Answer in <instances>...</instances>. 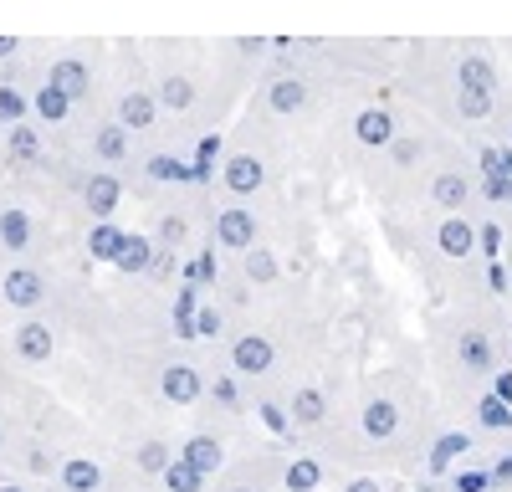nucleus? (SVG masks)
<instances>
[{
    "mask_svg": "<svg viewBox=\"0 0 512 492\" xmlns=\"http://www.w3.org/2000/svg\"><path fill=\"white\" fill-rule=\"evenodd\" d=\"M451 93H456V113L461 118H487L497 108V93H502L497 62L487 52H461L456 72H451Z\"/></svg>",
    "mask_w": 512,
    "mask_h": 492,
    "instance_id": "f257e3e1",
    "label": "nucleus"
},
{
    "mask_svg": "<svg viewBox=\"0 0 512 492\" xmlns=\"http://www.w3.org/2000/svg\"><path fill=\"white\" fill-rule=\"evenodd\" d=\"M359 436L374 451H395L405 441V405H400L395 390H384V385L364 390V400H359Z\"/></svg>",
    "mask_w": 512,
    "mask_h": 492,
    "instance_id": "f03ea898",
    "label": "nucleus"
},
{
    "mask_svg": "<svg viewBox=\"0 0 512 492\" xmlns=\"http://www.w3.org/2000/svg\"><path fill=\"white\" fill-rule=\"evenodd\" d=\"M451 364L461 369L466 380H492L497 375V344L482 323L466 318L456 334H451Z\"/></svg>",
    "mask_w": 512,
    "mask_h": 492,
    "instance_id": "7ed1b4c3",
    "label": "nucleus"
},
{
    "mask_svg": "<svg viewBox=\"0 0 512 492\" xmlns=\"http://www.w3.org/2000/svg\"><path fill=\"white\" fill-rule=\"evenodd\" d=\"M221 185H226L236 200L262 195V190L272 185V164H267V154H256V149H231L226 164H221Z\"/></svg>",
    "mask_w": 512,
    "mask_h": 492,
    "instance_id": "20e7f679",
    "label": "nucleus"
},
{
    "mask_svg": "<svg viewBox=\"0 0 512 492\" xmlns=\"http://www.w3.org/2000/svg\"><path fill=\"white\" fill-rule=\"evenodd\" d=\"M231 369L241 380H267L277 369V344L267 328H241V334L231 339Z\"/></svg>",
    "mask_w": 512,
    "mask_h": 492,
    "instance_id": "39448f33",
    "label": "nucleus"
},
{
    "mask_svg": "<svg viewBox=\"0 0 512 492\" xmlns=\"http://www.w3.org/2000/svg\"><path fill=\"white\" fill-rule=\"evenodd\" d=\"M436 211H466V205L477 200V175L466 170V164H441L431 170V185H425Z\"/></svg>",
    "mask_w": 512,
    "mask_h": 492,
    "instance_id": "423d86ee",
    "label": "nucleus"
},
{
    "mask_svg": "<svg viewBox=\"0 0 512 492\" xmlns=\"http://www.w3.org/2000/svg\"><path fill=\"white\" fill-rule=\"evenodd\" d=\"M313 103H318V88H313L308 77L287 72V77H272V82H267V108H272L277 118H308Z\"/></svg>",
    "mask_w": 512,
    "mask_h": 492,
    "instance_id": "0eeeda50",
    "label": "nucleus"
},
{
    "mask_svg": "<svg viewBox=\"0 0 512 492\" xmlns=\"http://www.w3.org/2000/svg\"><path fill=\"white\" fill-rule=\"evenodd\" d=\"M477 226H472V216L466 211H441V221H436V252L446 257V262H472L477 257Z\"/></svg>",
    "mask_w": 512,
    "mask_h": 492,
    "instance_id": "6e6552de",
    "label": "nucleus"
},
{
    "mask_svg": "<svg viewBox=\"0 0 512 492\" xmlns=\"http://www.w3.org/2000/svg\"><path fill=\"white\" fill-rule=\"evenodd\" d=\"M349 134H354V144H359L364 154H384V149L400 139V123H395L390 108H359L354 123H349Z\"/></svg>",
    "mask_w": 512,
    "mask_h": 492,
    "instance_id": "1a4fd4ad",
    "label": "nucleus"
},
{
    "mask_svg": "<svg viewBox=\"0 0 512 492\" xmlns=\"http://www.w3.org/2000/svg\"><path fill=\"white\" fill-rule=\"evenodd\" d=\"M205 390H210V385H205V375H200V364H190V359H169V364L159 369V395H164L169 405H195Z\"/></svg>",
    "mask_w": 512,
    "mask_h": 492,
    "instance_id": "9d476101",
    "label": "nucleus"
},
{
    "mask_svg": "<svg viewBox=\"0 0 512 492\" xmlns=\"http://www.w3.org/2000/svg\"><path fill=\"white\" fill-rule=\"evenodd\" d=\"M256 236H262L256 211H246V205H226V211H216V246H226V252H251Z\"/></svg>",
    "mask_w": 512,
    "mask_h": 492,
    "instance_id": "9b49d317",
    "label": "nucleus"
},
{
    "mask_svg": "<svg viewBox=\"0 0 512 492\" xmlns=\"http://www.w3.org/2000/svg\"><path fill=\"white\" fill-rule=\"evenodd\" d=\"M287 410H292V426H297V431H318V426H328V416H333V400H328L323 385H297V390L287 395Z\"/></svg>",
    "mask_w": 512,
    "mask_h": 492,
    "instance_id": "f8f14e48",
    "label": "nucleus"
},
{
    "mask_svg": "<svg viewBox=\"0 0 512 492\" xmlns=\"http://www.w3.org/2000/svg\"><path fill=\"white\" fill-rule=\"evenodd\" d=\"M477 190L487 205H512V170L502 164L497 149H482L477 154Z\"/></svg>",
    "mask_w": 512,
    "mask_h": 492,
    "instance_id": "ddd939ff",
    "label": "nucleus"
},
{
    "mask_svg": "<svg viewBox=\"0 0 512 492\" xmlns=\"http://www.w3.org/2000/svg\"><path fill=\"white\" fill-rule=\"evenodd\" d=\"M0 293H6V303H11V308L31 313V308L47 303V277L31 272V267H11V272H6V282H0Z\"/></svg>",
    "mask_w": 512,
    "mask_h": 492,
    "instance_id": "4468645a",
    "label": "nucleus"
},
{
    "mask_svg": "<svg viewBox=\"0 0 512 492\" xmlns=\"http://www.w3.org/2000/svg\"><path fill=\"white\" fill-rule=\"evenodd\" d=\"M11 344H16V354L26 364H47L57 354V334H52V323H41V318H26L16 334H11Z\"/></svg>",
    "mask_w": 512,
    "mask_h": 492,
    "instance_id": "2eb2a0df",
    "label": "nucleus"
},
{
    "mask_svg": "<svg viewBox=\"0 0 512 492\" xmlns=\"http://www.w3.org/2000/svg\"><path fill=\"white\" fill-rule=\"evenodd\" d=\"M180 457H185L190 467H200L205 477H216V472H226V441H221L216 431H195V436L180 446Z\"/></svg>",
    "mask_w": 512,
    "mask_h": 492,
    "instance_id": "dca6fc26",
    "label": "nucleus"
},
{
    "mask_svg": "<svg viewBox=\"0 0 512 492\" xmlns=\"http://www.w3.org/2000/svg\"><path fill=\"white\" fill-rule=\"evenodd\" d=\"M154 118H159V98H154V93L128 88V93L118 98V123H123L128 134H149V129H154Z\"/></svg>",
    "mask_w": 512,
    "mask_h": 492,
    "instance_id": "f3484780",
    "label": "nucleus"
},
{
    "mask_svg": "<svg viewBox=\"0 0 512 492\" xmlns=\"http://www.w3.org/2000/svg\"><path fill=\"white\" fill-rule=\"evenodd\" d=\"M466 451H472V431H441L436 441H431V457H425V472L431 477H446Z\"/></svg>",
    "mask_w": 512,
    "mask_h": 492,
    "instance_id": "a211bd4d",
    "label": "nucleus"
},
{
    "mask_svg": "<svg viewBox=\"0 0 512 492\" xmlns=\"http://www.w3.org/2000/svg\"><path fill=\"white\" fill-rule=\"evenodd\" d=\"M323 477H328V472H323V462L313 457V451H297V457L282 467V487H287V492H318Z\"/></svg>",
    "mask_w": 512,
    "mask_h": 492,
    "instance_id": "6ab92c4d",
    "label": "nucleus"
},
{
    "mask_svg": "<svg viewBox=\"0 0 512 492\" xmlns=\"http://www.w3.org/2000/svg\"><path fill=\"white\" fill-rule=\"evenodd\" d=\"M62 492H103V462L67 457L62 462Z\"/></svg>",
    "mask_w": 512,
    "mask_h": 492,
    "instance_id": "aec40b11",
    "label": "nucleus"
},
{
    "mask_svg": "<svg viewBox=\"0 0 512 492\" xmlns=\"http://www.w3.org/2000/svg\"><path fill=\"white\" fill-rule=\"evenodd\" d=\"M154 98H159V108H169V113H190V108H195V82H190L185 72H164L159 88H154Z\"/></svg>",
    "mask_w": 512,
    "mask_h": 492,
    "instance_id": "412c9836",
    "label": "nucleus"
},
{
    "mask_svg": "<svg viewBox=\"0 0 512 492\" xmlns=\"http://www.w3.org/2000/svg\"><path fill=\"white\" fill-rule=\"evenodd\" d=\"M472 416H477L482 431H512V400H502L497 390H487V395L472 400Z\"/></svg>",
    "mask_w": 512,
    "mask_h": 492,
    "instance_id": "4be33fe9",
    "label": "nucleus"
},
{
    "mask_svg": "<svg viewBox=\"0 0 512 492\" xmlns=\"http://www.w3.org/2000/svg\"><path fill=\"white\" fill-rule=\"evenodd\" d=\"M175 457H180V451L169 446L164 436H149V441H139V446H134V467H139L144 477H164V467L175 462Z\"/></svg>",
    "mask_w": 512,
    "mask_h": 492,
    "instance_id": "5701e85b",
    "label": "nucleus"
},
{
    "mask_svg": "<svg viewBox=\"0 0 512 492\" xmlns=\"http://www.w3.org/2000/svg\"><path fill=\"white\" fill-rule=\"evenodd\" d=\"M144 175H149L154 185H190V180H195V164H185V159H175V154H149V159H144Z\"/></svg>",
    "mask_w": 512,
    "mask_h": 492,
    "instance_id": "b1692460",
    "label": "nucleus"
},
{
    "mask_svg": "<svg viewBox=\"0 0 512 492\" xmlns=\"http://www.w3.org/2000/svg\"><path fill=\"white\" fill-rule=\"evenodd\" d=\"M47 82H57V88H62V93H67L72 103L93 93V77H88V67H82V62H72V57H67V62H57Z\"/></svg>",
    "mask_w": 512,
    "mask_h": 492,
    "instance_id": "393cba45",
    "label": "nucleus"
},
{
    "mask_svg": "<svg viewBox=\"0 0 512 492\" xmlns=\"http://www.w3.org/2000/svg\"><path fill=\"white\" fill-rule=\"evenodd\" d=\"M241 272H246V282H256V287H272V282L282 277V267H277V257L267 252V246H251V252H241Z\"/></svg>",
    "mask_w": 512,
    "mask_h": 492,
    "instance_id": "a878e982",
    "label": "nucleus"
},
{
    "mask_svg": "<svg viewBox=\"0 0 512 492\" xmlns=\"http://www.w3.org/2000/svg\"><path fill=\"white\" fill-rule=\"evenodd\" d=\"M26 241H31V216L6 205V211H0V246H6V252H26Z\"/></svg>",
    "mask_w": 512,
    "mask_h": 492,
    "instance_id": "bb28decb",
    "label": "nucleus"
},
{
    "mask_svg": "<svg viewBox=\"0 0 512 492\" xmlns=\"http://www.w3.org/2000/svg\"><path fill=\"white\" fill-rule=\"evenodd\" d=\"M123 272H154V246L149 236H123V252L113 257Z\"/></svg>",
    "mask_w": 512,
    "mask_h": 492,
    "instance_id": "cd10ccee",
    "label": "nucleus"
},
{
    "mask_svg": "<svg viewBox=\"0 0 512 492\" xmlns=\"http://www.w3.org/2000/svg\"><path fill=\"white\" fill-rule=\"evenodd\" d=\"M113 205H118V180H113V175H93V180H88V211H93L98 221H108Z\"/></svg>",
    "mask_w": 512,
    "mask_h": 492,
    "instance_id": "c85d7f7f",
    "label": "nucleus"
},
{
    "mask_svg": "<svg viewBox=\"0 0 512 492\" xmlns=\"http://www.w3.org/2000/svg\"><path fill=\"white\" fill-rule=\"evenodd\" d=\"M159 482H164L169 492H200V487H205V472H200V467H190L185 457H175V462L164 467V477H159Z\"/></svg>",
    "mask_w": 512,
    "mask_h": 492,
    "instance_id": "c756f323",
    "label": "nucleus"
},
{
    "mask_svg": "<svg viewBox=\"0 0 512 492\" xmlns=\"http://www.w3.org/2000/svg\"><path fill=\"white\" fill-rule=\"evenodd\" d=\"M88 252H93V257H103V262H113V257L123 252V231H118V226H108V221H98V226L88 231Z\"/></svg>",
    "mask_w": 512,
    "mask_h": 492,
    "instance_id": "7c9ffc66",
    "label": "nucleus"
},
{
    "mask_svg": "<svg viewBox=\"0 0 512 492\" xmlns=\"http://www.w3.org/2000/svg\"><path fill=\"white\" fill-rule=\"evenodd\" d=\"M256 416H262V426H267L272 436H297V426H292V410H287L282 400H262V405H256Z\"/></svg>",
    "mask_w": 512,
    "mask_h": 492,
    "instance_id": "2f4dec72",
    "label": "nucleus"
},
{
    "mask_svg": "<svg viewBox=\"0 0 512 492\" xmlns=\"http://www.w3.org/2000/svg\"><path fill=\"white\" fill-rule=\"evenodd\" d=\"M67 108H72V98L57 88V82H47V88L36 93V113L47 118V123H62V118H67Z\"/></svg>",
    "mask_w": 512,
    "mask_h": 492,
    "instance_id": "473e14b6",
    "label": "nucleus"
},
{
    "mask_svg": "<svg viewBox=\"0 0 512 492\" xmlns=\"http://www.w3.org/2000/svg\"><path fill=\"white\" fill-rule=\"evenodd\" d=\"M6 149H11V159L31 164V159L41 154V139H36V129H26V123H11V139H6Z\"/></svg>",
    "mask_w": 512,
    "mask_h": 492,
    "instance_id": "72a5a7b5",
    "label": "nucleus"
},
{
    "mask_svg": "<svg viewBox=\"0 0 512 492\" xmlns=\"http://www.w3.org/2000/svg\"><path fill=\"white\" fill-rule=\"evenodd\" d=\"M98 154L113 159V164L128 154V129H123V123H103V129H98Z\"/></svg>",
    "mask_w": 512,
    "mask_h": 492,
    "instance_id": "f704fd0d",
    "label": "nucleus"
},
{
    "mask_svg": "<svg viewBox=\"0 0 512 492\" xmlns=\"http://www.w3.org/2000/svg\"><path fill=\"white\" fill-rule=\"evenodd\" d=\"M384 154H390V164H395V170H415V164L425 159V144H420V139H395V144L384 149Z\"/></svg>",
    "mask_w": 512,
    "mask_h": 492,
    "instance_id": "c9c22d12",
    "label": "nucleus"
},
{
    "mask_svg": "<svg viewBox=\"0 0 512 492\" xmlns=\"http://www.w3.org/2000/svg\"><path fill=\"white\" fill-rule=\"evenodd\" d=\"M221 277V257H216V246H205V252L190 262V282L200 287V282H216Z\"/></svg>",
    "mask_w": 512,
    "mask_h": 492,
    "instance_id": "e433bc0d",
    "label": "nucleus"
},
{
    "mask_svg": "<svg viewBox=\"0 0 512 492\" xmlns=\"http://www.w3.org/2000/svg\"><path fill=\"white\" fill-rule=\"evenodd\" d=\"M226 334V313L221 308H200L195 313V339H221Z\"/></svg>",
    "mask_w": 512,
    "mask_h": 492,
    "instance_id": "4c0bfd02",
    "label": "nucleus"
},
{
    "mask_svg": "<svg viewBox=\"0 0 512 492\" xmlns=\"http://www.w3.org/2000/svg\"><path fill=\"white\" fill-rule=\"evenodd\" d=\"M21 118H26V98L11 82H0V123H21Z\"/></svg>",
    "mask_w": 512,
    "mask_h": 492,
    "instance_id": "58836bf2",
    "label": "nucleus"
},
{
    "mask_svg": "<svg viewBox=\"0 0 512 492\" xmlns=\"http://www.w3.org/2000/svg\"><path fill=\"white\" fill-rule=\"evenodd\" d=\"M236 369L231 375H216V385H210V395H216V405H226V410H241V390H236Z\"/></svg>",
    "mask_w": 512,
    "mask_h": 492,
    "instance_id": "ea45409f",
    "label": "nucleus"
},
{
    "mask_svg": "<svg viewBox=\"0 0 512 492\" xmlns=\"http://www.w3.org/2000/svg\"><path fill=\"white\" fill-rule=\"evenodd\" d=\"M216 154H221V134H210V139H200V159H195V180H210V164H216Z\"/></svg>",
    "mask_w": 512,
    "mask_h": 492,
    "instance_id": "a19ab883",
    "label": "nucleus"
},
{
    "mask_svg": "<svg viewBox=\"0 0 512 492\" xmlns=\"http://www.w3.org/2000/svg\"><path fill=\"white\" fill-rule=\"evenodd\" d=\"M487 472H456V482H451V492H487Z\"/></svg>",
    "mask_w": 512,
    "mask_h": 492,
    "instance_id": "79ce46f5",
    "label": "nucleus"
},
{
    "mask_svg": "<svg viewBox=\"0 0 512 492\" xmlns=\"http://www.w3.org/2000/svg\"><path fill=\"white\" fill-rule=\"evenodd\" d=\"M338 492H384V482L369 477V472H359V477H349V482H338Z\"/></svg>",
    "mask_w": 512,
    "mask_h": 492,
    "instance_id": "37998d69",
    "label": "nucleus"
},
{
    "mask_svg": "<svg viewBox=\"0 0 512 492\" xmlns=\"http://www.w3.org/2000/svg\"><path fill=\"white\" fill-rule=\"evenodd\" d=\"M487 282H492V293H502V298L512 293V277H507V267H502V262H487Z\"/></svg>",
    "mask_w": 512,
    "mask_h": 492,
    "instance_id": "c03bdc74",
    "label": "nucleus"
},
{
    "mask_svg": "<svg viewBox=\"0 0 512 492\" xmlns=\"http://www.w3.org/2000/svg\"><path fill=\"white\" fill-rule=\"evenodd\" d=\"M159 236H164L169 246H175V241L185 236V221H175V216H164V226H159Z\"/></svg>",
    "mask_w": 512,
    "mask_h": 492,
    "instance_id": "a18cd8bd",
    "label": "nucleus"
},
{
    "mask_svg": "<svg viewBox=\"0 0 512 492\" xmlns=\"http://www.w3.org/2000/svg\"><path fill=\"white\" fill-rule=\"evenodd\" d=\"M221 492H262V487H256V482H246V477H231Z\"/></svg>",
    "mask_w": 512,
    "mask_h": 492,
    "instance_id": "49530a36",
    "label": "nucleus"
},
{
    "mask_svg": "<svg viewBox=\"0 0 512 492\" xmlns=\"http://www.w3.org/2000/svg\"><path fill=\"white\" fill-rule=\"evenodd\" d=\"M16 52V41H6V36H0V57H11Z\"/></svg>",
    "mask_w": 512,
    "mask_h": 492,
    "instance_id": "de8ad7c7",
    "label": "nucleus"
},
{
    "mask_svg": "<svg viewBox=\"0 0 512 492\" xmlns=\"http://www.w3.org/2000/svg\"><path fill=\"white\" fill-rule=\"evenodd\" d=\"M507 144H512V113H507Z\"/></svg>",
    "mask_w": 512,
    "mask_h": 492,
    "instance_id": "09e8293b",
    "label": "nucleus"
},
{
    "mask_svg": "<svg viewBox=\"0 0 512 492\" xmlns=\"http://www.w3.org/2000/svg\"><path fill=\"white\" fill-rule=\"evenodd\" d=\"M0 492H21V487H0Z\"/></svg>",
    "mask_w": 512,
    "mask_h": 492,
    "instance_id": "8fccbe9b",
    "label": "nucleus"
},
{
    "mask_svg": "<svg viewBox=\"0 0 512 492\" xmlns=\"http://www.w3.org/2000/svg\"><path fill=\"white\" fill-rule=\"evenodd\" d=\"M0 446H6V431H0Z\"/></svg>",
    "mask_w": 512,
    "mask_h": 492,
    "instance_id": "3c124183",
    "label": "nucleus"
}]
</instances>
